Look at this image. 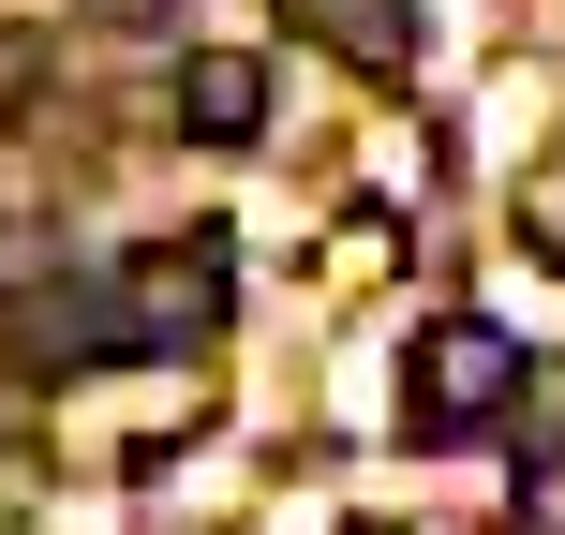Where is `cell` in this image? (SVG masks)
I'll list each match as a JSON object with an SVG mask.
<instances>
[{
  "mask_svg": "<svg viewBox=\"0 0 565 535\" xmlns=\"http://www.w3.org/2000/svg\"><path fill=\"white\" fill-rule=\"evenodd\" d=\"M89 298H105V357H149V342H209L238 312V268H224V238H164V254H119V268H89Z\"/></svg>",
  "mask_w": 565,
  "mask_h": 535,
  "instance_id": "cell-1",
  "label": "cell"
},
{
  "mask_svg": "<svg viewBox=\"0 0 565 535\" xmlns=\"http://www.w3.org/2000/svg\"><path fill=\"white\" fill-rule=\"evenodd\" d=\"M521 402V342L491 328V312H431L417 357H402V417L431 431V447H461V431H491Z\"/></svg>",
  "mask_w": 565,
  "mask_h": 535,
  "instance_id": "cell-2",
  "label": "cell"
},
{
  "mask_svg": "<svg viewBox=\"0 0 565 535\" xmlns=\"http://www.w3.org/2000/svg\"><path fill=\"white\" fill-rule=\"evenodd\" d=\"M268 105H282L268 45H194V60H179V135H194V149H254Z\"/></svg>",
  "mask_w": 565,
  "mask_h": 535,
  "instance_id": "cell-3",
  "label": "cell"
},
{
  "mask_svg": "<svg viewBox=\"0 0 565 535\" xmlns=\"http://www.w3.org/2000/svg\"><path fill=\"white\" fill-rule=\"evenodd\" d=\"M282 30H312L328 60H358V75H417V0H282Z\"/></svg>",
  "mask_w": 565,
  "mask_h": 535,
  "instance_id": "cell-4",
  "label": "cell"
},
{
  "mask_svg": "<svg viewBox=\"0 0 565 535\" xmlns=\"http://www.w3.org/2000/svg\"><path fill=\"white\" fill-rule=\"evenodd\" d=\"M387 268H402V208H358L328 238V282H387Z\"/></svg>",
  "mask_w": 565,
  "mask_h": 535,
  "instance_id": "cell-5",
  "label": "cell"
},
{
  "mask_svg": "<svg viewBox=\"0 0 565 535\" xmlns=\"http://www.w3.org/2000/svg\"><path fill=\"white\" fill-rule=\"evenodd\" d=\"M521 535H565V447L536 461V477H521Z\"/></svg>",
  "mask_w": 565,
  "mask_h": 535,
  "instance_id": "cell-6",
  "label": "cell"
},
{
  "mask_svg": "<svg viewBox=\"0 0 565 535\" xmlns=\"http://www.w3.org/2000/svg\"><path fill=\"white\" fill-rule=\"evenodd\" d=\"M89 15H105V30H149V15H164V0H89Z\"/></svg>",
  "mask_w": 565,
  "mask_h": 535,
  "instance_id": "cell-7",
  "label": "cell"
}]
</instances>
